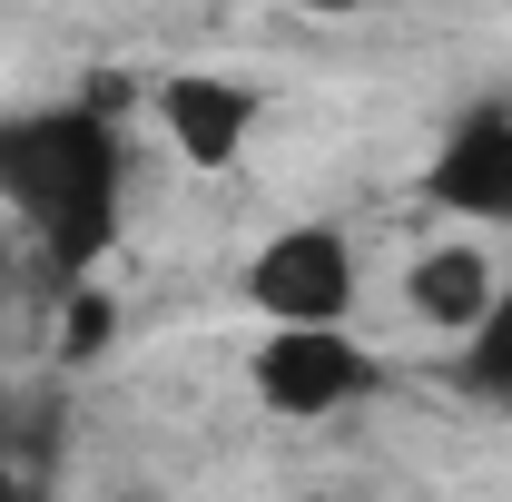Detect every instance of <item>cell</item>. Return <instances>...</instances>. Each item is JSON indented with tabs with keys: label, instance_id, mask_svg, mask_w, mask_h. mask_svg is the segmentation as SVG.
<instances>
[{
	"label": "cell",
	"instance_id": "1",
	"mask_svg": "<svg viewBox=\"0 0 512 502\" xmlns=\"http://www.w3.org/2000/svg\"><path fill=\"white\" fill-rule=\"evenodd\" d=\"M0 197L40 227L50 266L89 276L119 237V128H109V109L69 99V109L10 119L0 128Z\"/></svg>",
	"mask_w": 512,
	"mask_h": 502
},
{
	"label": "cell",
	"instance_id": "2",
	"mask_svg": "<svg viewBox=\"0 0 512 502\" xmlns=\"http://www.w3.org/2000/svg\"><path fill=\"white\" fill-rule=\"evenodd\" d=\"M365 394H375V355H365L345 325H276V335L256 345V404H266V414L316 424V414H345V404H365Z\"/></svg>",
	"mask_w": 512,
	"mask_h": 502
},
{
	"label": "cell",
	"instance_id": "3",
	"mask_svg": "<svg viewBox=\"0 0 512 502\" xmlns=\"http://www.w3.org/2000/svg\"><path fill=\"white\" fill-rule=\"evenodd\" d=\"M247 296L266 325H345L355 306V247L335 227H276L247 266Z\"/></svg>",
	"mask_w": 512,
	"mask_h": 502
},
{
	"label": "cell",
	"instance_id": "4",
	"mask_svg": "<svg viewBox=\"0 0 512 502\" xmlns=\"http://www.w3.org/2000/svg\"><path fill=\"white\" fill-rule=\"evenodd\" d=\"M424 188H434V207L473 217V227H512V109H493V99L463 109L424 168Z\"/></svg>",
	"mask_w": 512,
	"mask_h": 502
},
{
	"label": "cell",
	"instance_id": "5",
	"mask_svg": "<svg viewBox=\"0 0 512 502\" xmlns=\"http://www.w3.org/2000/svg\"><path fill=\"white\" fill-rule=\"evenodd\" d=\"M158 128L178 138L188 168H237V148L256 138V99L217 69H178V79H158Z\"/></svg>",
	"mask_w": 512,
	"mask_h": 502
},
{
	"label": "cell",
	"instance_id": "6",
	"mask_svg": "<svg viewBox=\"0 0 512 502\" xmlns=\"http://www.w3.org/2000/svg\"><path fill=\"white\" fill-rule=\"evenodd\" d=\"M404 296H414V315H424V325L463 335L473 315L493 306V256H473V247H434V256H414Z\"/></svg>",
	"mask_w": 512,
	"mask_h": 502
},
{
	"label": "cell",
	"instance_id": "7",
	"mask_svg": "<svg viewBox=\"0 0 512 502\" xmlns=\"http://www.w3.org/2000/svg\"><path fill=\"white\" fill-rule=\"evenodd\" d=\"M453 384H463V394H483V404H512V286H493V306L463 325Z\"/></svg>",
	"mask_w": 512,
	"mask_h": 502
},
{
	"label": "cell",
	"instance_id": "8",
	"mask_svg": "<svg viewBox=\"0 0 512 502\" xmlns=\"http://www.w3.org/2000/svg\"><path fill=\"white\" fill-rule=\"evenodd\" d=\"M119 345V306H109V286H69V306H60V365H89V355H109Z\"/></svg>",
	"mask_w": 512,
	"mask_h": 502
},
{
	"label": "cell",
	"instance_id": "9",
	"mask_svg": "<svg viewBox=\"0 0 512 502\" xmlns=\"http://www.w3.org/2000/svg\"><path fill=\"white\" fill-rule=\"evenodd\" d=\"M306 10H325V20H345V10H375V0H306Z\"/></svg>",
	"mask_w": 512,
	"mask_h": 502
}]
</instances>
